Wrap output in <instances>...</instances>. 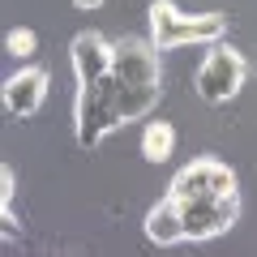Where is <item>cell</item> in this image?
I'll list each match as a JSON object with an SVG mask.
<instances>
[{
  "instance_id": "1",
  "label": "cell",
  "mask_w": 257,
  "mask_h": 257,
  "mask_svg": "<svg viewBox=\"0 0 257 257\" xmlns=\"http://www.w3.org/2000/svg\"><path fill=\"white\" fill-rule=\"evenodd\" d=\"M155 39H111V64L94 82L77 86L73 99V133L77 146L94 150L133 120H146L163 99V60Z\"/></svg>"
},
{
  "instance_id": "11",
  "label": "cell",
  "mask_w": 257,
  "mask_h": 257,
  "mask_svg": "<svg viewBox=\"0 0 257 257\" xmlns=\"http://www.w3.org/2000/svg\"><path fill=\"white\" fill-rule=\"evenodd\" d=\"M73 5H77V9H86V13H94V9L103 5V0H73Z\"/></svg>"
},
{
  "instance_id": "4",
  "label": "cell",
  "mask_w": 257,
  "mask_h": 257,
  "mask_svg": "<svg viewBox=\"0 0 257 257\" xmlns=\"http://www.w3.org/2000/svg\"><path fill=\"white\" fill-rule=\"evenodd\" d=\"M244 82H248V60L236 52V47H227L223 39L210 43V52L202 56L197 73H193L197 99H206V103H231L240 90H244Z\"/></svg>"
},
{
  "instance_id": "3",
  "label": "cell",
  "mask_w": 257,
  "mask_h": 257,
  "mask_svg": "<svg viewBox=\"0 0 257 257\" xmlns=\"http://www.w3.org/2000/svg\"><path fill=\"white\" fill-rule=\"evenodd\" d=\"M172 202L180 210L184 240H214L223 231H231L240 219V189L236 193H193V197H172Z\"/></svg>"
},
{
  "instance_id": "6",
  "label": "cell",
  "mask_w": 257,
  "mask_h": 257,
  "mask_svg": "<svg viewBox=\"0 0 257 257\" xmlns=\"http://www.w3.org/2000/svg\"><path fill=\"white\" fill-rule=\"evenodd\" d=\"M47 86H52V77H47L43 64H26V69H18V73L5 82V111H9V120H30L39 107H43L47 99Z\"/></svg>"
},
{
  "instance_id": "5",
  "label": "cell",
  "mask_w": 257,
  "mask_h": 257,
  "mask_svg": "<svg viewBox=\"0 0 257 257\" xmlns=\"http://www.w3.org/2000/svg\"><path fill=\"white\" fill-rule=\"evenodd\" d=\"M236 172H231L223 159L214 155H202L193 159V163H184L180 172L172 176V184H167V193L172 197H193V193H236Z\"/></svg>"
},
{
  "instance_id": "8",
  "label": "cell",
  "mask_w": 257,
  "mask_h": 257,
  "mask_svg": "<svg viewBox=\"0 0 257 257\" xmlns=\"http://www.w3.org/2000/svg\"><path fill=\"white\" fill-rule=\"evenodd\" d=\"M176 150V128L167 120H146L142 124V159L146 163H167Z\"/></svg>"
},
{
  "instance_id": "2",
  "label": "cell",
  "mask_w": 257,
  "mask_h": 257,
  "mask_svg": "<svg viewBox=\"0 0 257 257\" xmlns=\"http://www.w3.org/2000/svg\"><path fill=\"white\" fill-rule=\"evenodd\" d=\"M150 39L159 52H176L189 43H219L227 35L223 13H180L172 0H150Z\"/></svg>"
},
{
  "instance_id": "9",
  "label": "cell",
  "mask_w": 257,
  "mask_h": 257,
  "mask_svg": "<svg viewBox=\"0 0 257 257\" xmlns=\"http://www.w3.org/2000/svg\"><path fill=\"white\" fill-rule=\"evenodd\" d=\"M35 47H39V35H35L30 26H13L9 35H5V52H9V56H18V60L35 56Z\"/></svg>"
},
{
  "instance_id": "10",
  "label": "cell",
  "mask_w": 257,
  "mask_h": 257,
  "mask_svg": "<svg viewBox=\"0 0 257 257\" xmlns=\"http://www.w3.org/2000/svg\"><path fill=\"white\" fill-rule=\"evenodd\" d=\"M13 197H18V176L13 167H0V214H13Z\"/></svg>"
},
{
  "instance_id": "7",
  "label": "cell",
  "mask_w": 257,
  "mask_h": 257,
  "mask_svg": "<svg viewBox=\"0 0 257 257\" xmlns=\"http://www.w3.org/2000/svg\"><path fill=\"white\" fill-rule=\"evenodd\" d=\"M146 240L159 248H172L184 240V227H180V210H176L172 197H163V202H155L146 210Z\"/></svg>"
}]
</instances>
